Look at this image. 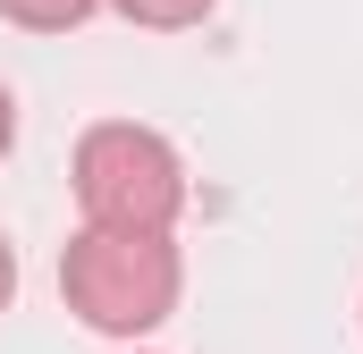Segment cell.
<instances>
[{
  "mask_svg": "<svg viewBox=\"0 0 363 354\" xmlns=\"http://www.w3.org/2000/svg\"><path fill=\"white\" fill-rule=\"evenodd\" d=\"M60 278H68V295L93 329H152L178 295V262L161 236H110V228L77 236Z\"/></svg>",
  "mask_w": 363,
  "mask_h": 354,
  "instance_id": "obj_2",
  "label": "cell"
},
{
  "mask_svg": "<svg viewBox=\"0 0 363 354\" xmlns=\"http://www.w3.org/2000/svg\"><path fill=\"white\" fill-rule=\"evenodd\" d=\"M77 194H85L93 228L110 236H161V219L186 202L178 152L144 127H93L77 152Z\"/></svg>",
  "mask_w": 363,
  "mask_h": 354,
  "instance_id": "obj_1",
  "label": "cell"
},
{
  "mask_svg": "<svg viewBox=\"0 0 363 354\" xmlns=\"http://www.w3.org/2000/svg\"><path fill=\"white\" fill-rule=\"evenodd\" d=\"M118 8H127V17H144V25H194L211 0H118Z\"/></svg>",
  "mask_w": 363,
  "mask_h": 354,
  "instance_id": "obj_4",
  "label": "cell"
},
{
  "mask_svg": "<svg viewBox=\"0 0 363 354\" xmlns=\"http://www.w3.org/2000/svg\"><path fill=\"white\" fill-rule=\"evenodd\" d=\"M0 8H9L17 25H77L93 0H0Z\"/></svg>",
  "mask_w": 363,
  "mask_h": 354,
  "instance_id": "obj_3",
  "label": "cell"
},
{
  "mask_svg": "<svg viewBox=\"0 0 363 354\" xmlns=\"http://www.w3.org/2000/svg\"><path fill=\"white\" fill-rule=\"evenodd\" d=\"M9 287H17V262H9V245H0V304H9Z\"/></svg>",
  "mask_w": 363,
  "mask_h": 354,
  "instance_id": "obj_6",
  "label": "cell"
},
{
  "mask_svg": "<svg viewBox=\"0 0 363 354\" xmlns=\"http://www.w3.org/2000/svg\"><path fill=\"white\" fill-rule=\"evenodd\" d=\"M9 135H17V110H9V93H0V152H9Z\"/></svg>",
  "mask_w": 363,
  "mask_h": 354,
  "instance_id": "obj_5",
  "label": "cell"
}]
</instances>
